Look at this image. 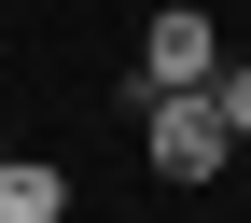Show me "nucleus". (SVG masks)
Segmentation results:
<instances>
[{"label": "nucleus", "instance_id": "nucleus-1", "mask_svg": "<svg viewBox=\"0 0 251 223\" xmlns=\"http://www.w3.org/2000/svg\"><path fill=\"white\" fill-rule=\"evenodd\" d=\"M224 84V28L196 14V0H168V14L140 28V98H209Z\"/></svg>", "mask_w": 251, "mask_h": 223}, {"label": "nucleus", "instance_id": "nucleus-2", "mask_svg": "<svg viewBox=\"0 0 251 223\" xmlns=\"http://www.w3.org/2000/svg\"><path fill=\"white\" fill-rule=\"evenodd\" d=\"M140 140H153V181H224L237 125H224V98H140Z\"/></svg>", "mask_w": 251, "mask_h": 223}, {"label": "nucleus", "instance_id": "nucleus-3", "mask_svg": "<svg viewBox=\"0 0 251 223\" xmlns=\"http://www.w3.org/2000/svg\"><path fill=\"white\" fill-rule=\"evenodd\" d=\"M0 223H70V168H42V153H0Z\"/></svg>", "mask_w": 251, "mask_h": 223}, {"label": "nucleus", "instance_id": "nucleus-4", "mask_svg": "<svg viewBox=\"0 0 251 223\" xmlns=\"http://www.w3.org/2000/svg\"><path fill=\"white\" fill-rule=\"evenodd\" d=\"M209 98H224V125H237V140H251V56H237L224 84H209Z\"/></svg>", "mask_w": 251, "mask_h": 223}]
</instances>
